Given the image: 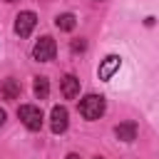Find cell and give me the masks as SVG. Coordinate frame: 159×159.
Returning a JSON list of instances; mask_svg holds the SVG:
<instances>
[{
    "mask_svg": "<svg viewBox=\"0 0 159 159\" xmlns=\"http://www.w3.org/2000/svg\"><path fill=\"white\" fill-rule=\"evenodd\" d=\"M104 97L102 94H87L84 99H80V114L84 117V119H89V122H94V119H99L102 114H104Z\"/></svg>",
    "mask_w": 159,
    "mask_h": 159,
    "instance_id": "obj_1",
    "label": "cell"
},
{
    "mask_svg": "<svg viewBox=\"0 0 159 159\" xmlns=\"http://www.w3.org/2000/svg\"><path fill=\"white\" fill-rule=\"evenodd\" d=\"M17 117H20V122L27 127V129H32V132H37L40 127H42V109L40 107H35V104H22L20 109H17Z\"/></svg>",
    "mask_w": 159,
    "mask_h": 159,
    "instance_id": "obj_2",
    "label": "cell"
},
{
    "mask_svg": "<svg viewBox=\"0 0 159 159\" xmlns=\"http://www.w3.org/2000/svg\"><path fill=\"white\" fill-rule=\"evenodd\" d=\"M55 55H57V45H55V40L50 35L40 37L35 42V47H32V57L37 62H50V60H55Z\"/></svg>",
    "mask_w": 159,
    "mask_h": 159,
    "instance_id": "obj_3",
    "label": "cell"
},
{
    "mask_svg": "<svg viewBox=\"0 0 159 159\" xmlns=\"http://www.w3.org/2000/svg\"><path fill=\"white\" fill-rule=\"evenodd\" d=\"M35 25H37V15L30 12V10H25V12H20V15L15 17V35L30 37V32L35 30Z\"/></svg>",
    "mask_w": 159,
    "mask_h": 159,
    "instance_id": "obj_4",
    "label": "cell"
},
{
    "mask_svg": "<svg viewBox=\"0 0 159 159\" xmlns=\"http://www.w3.org/2000/svg\"><path fill=\"white\" fill-rule=\"evenodd\" d=\"M67 122H70L67 107H62V104L52 107V114H50V127H52V132H55V134H62V132L67 129Z\"/></svg>",
    "mask_w": 159,
    "mask_h": 159,
    "instance_id": "obj_5",
    "label": "cell"
},
{
    "mask_svg": "<svg viewBox=\"0 0 159 159\" xmlns=\"http://www.w3.org/2000/svg\"><path fill=\"white\" fill-rule=\"evenodd\" d=\"M119 67H122L119 55H109V57H104V60H102V65H99V72H97V75H99V80H104V82H107V80H112V75H114Z\"/></svg>",
    "mask_w": 159,
    "mask_h": 159,
    "instance_id": "obj_6",
    "label": "cell"
},
{
    "mask_svg": "<svg viewBox=\"0 0 159 159\" xmlns=\"http://www.w3.org/2000/svg\"><path fill=\"white\" fill-rule=\"evenodd\" d=\"M114 134H117V139H122V142H134V139H137V124H134V122H122V124L114 127Z\"/></svg>",
    "mask_w": 159,
    "mask_h": 159,
    "instance_id": "obj_7",
    "label": "cell"
},
{
    "mask_svg": "<svg viewBox=\"0 0 159 159\" xmlns=\"http://www.w3.org/2000/svg\"><path fill=\"white\" fill-rule=\"evenodd\" d=\"M62 94H65L67 99H75V97L80 94V80H77L75 75H65V77H62Z\"/></svg>",
    "mask_w": 159,
    "mask_h": 159,
    "instance_id": "obj_8",
    "label": "cell"
},
{
    "mask_svg": "<svg viewBox=\"0 0 159 159\" xmlns=\"http://www.w3.org/2000/svg\"><path fill=\"white\" fill-rule=\"evenodd\" d=\"M0 94H2V99H17L20 97V82L12 80V77H7L2 82V87H0Z\"/></svg>",
    "mask_w": 159,
    "mask_h": 159,
    "instance_id": "obj_9",
    "label": "cell"
},
{
    "mask_svg": "<svg viewBox=\"0 0 159 159\" xmlns=\"http://www.w3.org/2000/svg\"><path fill=\"white\" fill-rule=\"evenodd\" d=\"M55 25H57L60 30L70 32V30H75V25H77V17H75L72 12H65V15H57V17H55Z\"/></svg>",
    "mask_w": 159,
    "mask_h": 159,
    "instance_id": "obj_10",
    "label": "cell"
},
{
    "mask_svg": "<svg viewBox=\"0 0 159 159\" xmlns=\"http://www.w3.org/2000/svg\"><path fill=\"white\" fill-rule=\"evenodd\" d=\"M35 97L37 99H47V94H50V82H47V77H35Z\"/></svg>",
    "mask_w": 159,
    "mask_h": 159,
    "instance_id": "obj_11",
    "label": "cell"
},
{
    "mask_svg": "<svg viewBox=\"0 0 159 159\" xmlns=\"http://www.w3.org/2000/svg\"><path fill=\"white\" fill-rule=\"evenodd\" d=\"M84 47H87V42H84V40H75V42H72V52H82Z\"/></svg>",
    "mask_w": 159,
    "mask_h": 159,
    "instance_id": "obj_12",
    "label": "cell"
},
{
    "mask_svg": "<svg viewBox=\"0 0 159 159\" xmlns=\"http://www.w3.org/2000/svg\"><path fill=\"white\" fill-rule=\"evenodd\" d=\"M5 117H7V114H5V109H0V127L5 124Z\"/></svg>",
    "mask_w": 159,
    "mask_h": 159,
    "instance_id": "obj_13",
    "label": "cell"
},
{
    "mask_svg": "<svg viewBox=\"0 0 159 159\" xmlns=\"http://www.w3.org/2000/svg\"><path fill=\"white\" fill-rule=\"evenodd\" d=\"M67 159H80V157H77V154H70V157H67Z\"/></svg>",
    "mask_w": 159,
    "mask_h": 159,
    "instance_id": "obj_14",
    "label": "cell"
},
{
    "mask_svg": "<svg viewBox=\"0 0 159 159\" xmlns=\"http://www.w3.org/2000/svg\"><path fill=\"white\" fill-rule=\"evenodd\" d=\"M5 2H15V0H5Z\"/></svg>",
    "mask_w": 159,
    "mask_h": 159,
    "instance_id": "obj_15",
    "label": "cell"
},
{
    "mask_svg": "<svg viewBox=\"0 0 159 159\" xmlns=\"http://www.w3.org/2000/svg\"><path fill=\"white\" fill-rule=\"evenodd\" d=\"M94 159H102V157H94Z\"/></svg>",
    "mask_w": 159,
    "mask_h": 159,
    "instance_id": "obj_16",
    "label": "cell"
}]
</instances>
